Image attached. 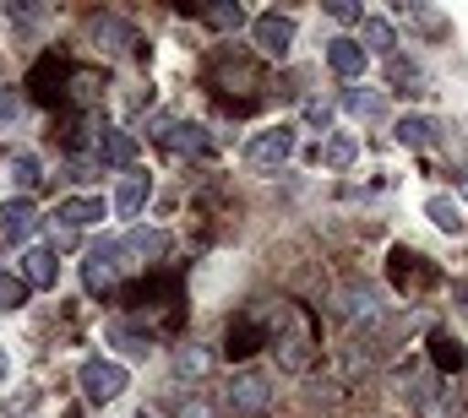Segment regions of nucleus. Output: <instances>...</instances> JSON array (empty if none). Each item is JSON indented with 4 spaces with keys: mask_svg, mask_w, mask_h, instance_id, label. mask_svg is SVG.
<instances>
[{
    "mask_svg": "<svg viewBox=\"0 0 468 418\" xmlns=\"http://www.w3.org/2000/svg\"><path fill=\"white\" fill-rule=\"evenodd\" d=\"M327 16H338V22H354V16H359V22H365V11L349 5V0H327Z\"/></svg>",
    "mask_w": 468,
    "mask_h": 418,
    "instance_id": "473e14b6",
    "label": "nucleus"
},
{
    "mask_svg": "<svg viewBox=\"0 0 468 418\" xmlns=\"http://www.w3.org/2000/svg\"><path fill=\"white\" fill-rule=\"evenodd\" d=\"M256 348H267V315L261 310H250L245 320L229 326V359H245V353H256Z\"/></svg>",
    "mask_w": 468,
    "mask_h": 418,
    "instance_id": "1a4fd4ad",
    "label": "nucleus"
},
{
    "mask_svg": "<svg viewBox=\"0 0 468 418\" xmlns=\"http://www.w3.org/2000/svg\"><path fill=\"white\" fill-rule=\"evenodd\" d=\"M93 44H99L104 55H120V49L131 44V27H125L120 16H93Z\"/></svg>",
    "mask_w": 468,
    "mask_h": 418,
    "instance_id": "4be33fe9",
    "label": "nucleus"
},
{
    "mask_svg": "<svg viewBox=\"0 0 468 418\" xmlns=\"http://www.w3.org/2000/svg\"><path fill=\"white\" fill-rule=\"evenodd\" d=\"M0 381H5V353H0Z\"/></svg>",
    "mask_w": 468,
    "mask_h": 418,
    "instance_id": "c9c22d12",
    "label": "nucleus"
},
{
    "mask_svg": "<svg viewBox=\"0 0 468 418\" xmlns=\"http://www.w3.org/2000/svg\"><path fill=\"white\" fill-rule=\"evenodd\" d=\"M305 120H311V125H327V120H333V109H327V104H311V109H305Z\"/></svg>",
    "mask_w": 468,
    "mask_h": 418,
    "instance_id": "72a5a7b5",
    "label": "nucleus"
},
{
    "mask_svg": "<svg viewBox=\"0 0 468 418\" xmlns=\"http://www.w3.org/2000/svg\"><path fill=\"white\" fill-rule=\"evenodd\" d=\"M327 66H333L338 77H359V71H365V44H359V38H333V44H327Z\"/></svg>",
    "mask_w": 468,
    "mask_h": 418,
    "instance_id": "f8f14e48",
    "label": "nucleus"
},
{
    "mask_svg": "<svg viewBox=\"0 0 468 418\" xmlns=\"http://www.w3.org/2000/svg\"><path fill=\"white\" fill-rule=\"evenodd\" d=\"M431 359H436V370H447V375H458V370H463V342H458V337H452V331H441V326H436V331H431Z\"/></svg>",
    "mask_w": 468,
    "mask_h": 418,
    "instance_id": "dca6fc26",
    "label": "nucleus"
},
{
    "mask_svg": "<svg viewBox=\"0 0 468 418\" xmlns=\"http://www.w3.org/2000/svg\"><path fill=\"white\" fill-rule=\"evenodd\" d=\"M344 315H349L354 326H359V320H365V326H376V320H381V305H376V294H370V288H349V294H344Z\"/></svg>",
    "mask_w": 468,
    "mask_h": 418,
    "instance_id": "b1692460",
    "label": "nucleus"
},
{
    "mask_svg": "<svg viewBox=\"0 0 468 418\" xmlns=\"http://www.w3.org/2000/svg\"><path fill=\"white\" fill-rule=\"evenodd\" d=\"M99 217H104V202H99V196H71V202H60V212H55L60 228H88V223H99Z\"/></svg>",
    "mask_w": 468,
    "mask_h": 418,
    "instance_id": "ddd939ff",
    "label": "nucleus"
},
{
    "mask_svg": "<svg viewBox=\"0 0 468 418\" xmlns=\"http://www.w3.org/2000/svg\"><path fill=\"white\" fill-rule=\"evenodd\" d=\"M425 217H431V223H436L441 234H463V228H468L463 207H458L452 196H431V202H425Z\"/></svg>",
    "mask_w": 468,
    "mask_h": 418,
    "instance_id": "aec40b11",
    "label": "nucleus"
},
{
    "mask_svg": "<svg viewBox=\"0 0 468 418\" xmlns=\"http://www.w3.org/2000/svg\"><path fill=\"white\" fill-rule=\"evenodd\" d=\"M175 418H218V413H213V402L191 397V402H180V413H175Z\"/></svg>",
    "mask_w": 468,
    "mask_h": 418,
    "instance_id": "2f4dec72",
    "label": "nucleus"
},
{
    "mask_svg": "<svg viewBox=\"0 0 468 418\" xmlns=\"http://www.w3.org/2000/svg\"><path fill=\"white\" fill-rule=\"evenodd\" d=\"M33 228H38L33 202H5V207H0V234H5V239H27Z\"/></svg>",
    "mask_w": 468,
    "mask_h": 418,
    "instance_id": "2eb2a0df",
    "label": "nucleus"
},
{
    "mask_svg": "<svg viewBox=\"0 0 468 418\" xmlns=\"http://www.w3.org/2000/svg\"><path fill=\"white\" fill-rule=\"evenodd\" d=\"M398 141H403V147H431V141H436V125L420 120V114H403V120H398Z\"/></svg>",
    "mask_w": 468,
    "mask_h": 418,
    "instance_id": "a878e982",
    "label": "nucleus"
},
{
    "mask_svg": "<svg viewBox=\"0 0 468 418\" xmlns=\"http://www.w3.org/2000/svg\"><path fill=\"white\" fill-rule=\"evenodd\" d=\"M452 294L463 299V310H468V277H458V283H452Z\"/></svg>",
    "mask_w": 468,
    "mask_h": 418,
    "instance_id": "f704fd0d",
    "label": "nucleus"
},
{
    "mask_svg": "<svg viewBox=\"0 0 468 418\" xmlns=\"http://www.w3.org/2000/svg\"><path fill=\"white\" fill-rule=\"evenodd\" d=\"M463 196H468V174H463Z\"/></svg>",
    "mask_w": 468,
    "mask_h": 418,
    "instance_id": "e433bc0d",
    "label": "nucleus"
},
{
    "mask_svg": "<svg viewBox=\"0 0 468 418\" xmlns=\"http://www.w3.org/2000/svg\"><path fill=\"white\" fill-rule=\"evenodd\" d=\"M120 256H125V245H115V239H104V245L88 250V261H82V283H88L93 299L110 294V288L120 283Z\"/></svg>",
    "mask_w": 468,
    "mask_h": 418,
    "instance_id": "7ed1b4c3",
    "label": "nucleus"
},
{
    "mask_svg": "<svg viewBox=\"0 0 468 418\" xmlns=\"http://www.w3.org/2000/svg\"><path fill=\"white\" fill-rule=\"evenodd\" d=\"M261 315H267V348L278 353V364L283 370H311L316 364V326H311V315L300 305H289V299L267 305Z\"/></svg>",
    "mask_w": 468,
    "mask_h": 418,
    "instance_id": "f257e3e1",
    "label": "nucleus"
},
{
    "mask_svg": "<svg viewBox=\"0 0 468 418\" xmlns=\"http://www.w3.org/2000/svg\"><path fill=\"white\" fill-rule=\"evenodd\" d=\"M71 99H77V104H99V77H93V71H77V77H71Z\"/></svg>",
    "mask_w": 468,
    "mask_h": 418,
    "instance_id": "c756f323",
    "label": "nucleus"
},
{
    "mask_svg": "<svg viewBox=\"0 0 468 418\" xmlns=\"http://www.w3.org/2000/svg\"><path fill=\"white\" fill-rule=\"evenodd\" d=\"M22 283H27V288H55V256L33 245V250L22 256Z\"/></svg>",
    "mask_w": 468,
    "mask_h": 418,
    "instance_id": "f3484780",
    "label": "nucleus"
},
{
    "mask_svg": "<svg viewBox=\"0 0 468 418\" xmlns=\"http://www.w3.org/2000/svg\"><path fill=\"white\" fill-rule=\"evenodd\" d=\"M316 158H322L327 169H349V163H354V136H333V141H327Z\"/></svg>",
    "mask_w": 468,
    "mask_h": 418,
    "instance_id": "bb28decb",
    "label": "nucleus"
},
{
    "mask_svg": "<svg viewBox=\"0 0 468 418\" xmlns=\"http://www.w3.org/2000/svg\"><path fill=\"white\" fill-rule=\"evenodd\" d=\"M11 180H16L22 191H33V185L44 180V174H38V158H27V152H22V158H16V169H11Z\"/></svg>",
    "mask_w": 468,
    "mask_h": 418,
    "instance_id": "7c9ffc66",
    "label": "nucleus"
},
{
    "mask_svg": "<svg viewBox=\"0 0 468 418\" xmlns=\"http://www.w3.org/2000/svg\"><path fill=\"white\" fill-rule=\"evenodd\" d=\"M250 33H256V49H261L267 60H283V55L294 49V22L278 16V11H261V16L250 22Z\"/></svg>",
    "mask_w": 468,
    "mask_h": 418,
    "instance_id": "423d86ee",
    "label": "nucleus"
},
{
    "mask_svg": "<svg viewBox=\"0 0 468 418\" xmlns=\"http://www.w3.org/2000/svg\"><path fill=\"white\" fill-rule=\"evenodd\" d=\"M158 136H164V147L180 152V158H202V152L213 147V136H207L202 125H169V131H158Z\"/></svg>",
    "mask_w": 468,
    "mask_h": 418,
    "instance_id": "9d476101",
    "label": "nucleus"
},
{
    "mask_svg": "<svg viewBox=\"0 0 468 418\" xmlns=\"http://www.w3.org/2000/svg\"><path fill=\"white\" fill-rule=\"evenodd\" d=\"M289 152H294V131H289V125L261 131V136H250V147H245L250 169H261V174H272L278 163H289Z\"/></svg>",
    "mask_w": 468,
    "mask_h": 418,
    "instance_id": "20e7f679",
    "label": "nucleus"
},
{
    "mask_svg": "<svg viewBox=\"0 0 468 418\" xmlns=\"http://www.w3.org/2000/svg\"><path fill=\"white\" fill-rule=\"evenodd\" d=\"M359 44H365V55H392V22L387 16H365L359 22Z\"/></svg>",
    "mask_w": 468,
    "mask_h": 418,
    "instance_id": "412c9836",
    "label": "nucleus"
},
{
    "mask_svg": "<svg viewBox=\"0 0 468 418\" xmlns=\"http://www.w3.org/2000/svg\"><path fill=\"white\" fill-rule=\"evenodd\" d=\"M349 114H359V120H381V114H387V99H381V93H359V88H354V93H349Z\"/></svg>",
    "mask_w": 468,
    "mask_h": 418,
    "instance_id": "cd10ccee",
    "label": "nucleus"
},
{
    "mask_svg": "<svg viewBox=\"0 0 468 418\" xmlns=\"http://www.w3.org/2000/svg\"><path fill=\"white\" fill-rule=\"evenodd\" d=\"M22 299H27V283L16 272H0V310H16Z\"/></svg>",
    "mask_w": 468,
    "mask_h": 418,
    "instance_id": "c85d7f7f",
    "label": "nucleus"
},
{
    "mask_svg": "<svg viewBox=\"0 0 468 418\" xmlns=\"http://www.w3.org/2000/svg\"><path fill=\"white\" fill-rule=\"evenodd\" d=\"M77 381H82L88 402H99V408H104V402H115L120 392H125V370H120V364H110V359H88Z\"/></svg>",
    "mask_w": 468,
    "mask_h": 418,
    "instance_id": "39448f33",
    "label": "nucleus"
},
{
    "mask_svg": "<svg viewBox=\"0 0 468 418\" xmlns=\"http://www.w3.org/2000/svg\"><path fill=\"white\" fill-rule=\"evenodd\" d=\"M207 27H218V33H239L245 27V11H239V0H218V5H202L197 11Z\"/></svg>",
    "mask_w": 468,
    "mask_h": 418,
    "instance_id": "5701e85b",
    "label": "nucleus"
},
{
    "mask_svg": "<svg viewBox=\"0 0 468 418\" xmlns=\"http://www.w3.org/2000/svg\"><path fill=\"white\" fill-rule=\"evenodd\" d=\"M409 402L420 408V418H452V408L441 402V386H436L431 375H420V381H414V392H409Z\"/></svg>",
    "mask_w": 468,
    "mask_h": 418,
    "instance_id": "a211bd4d",
    "label": "nucleus"
},
{
    "mask_svg": "<svg viewBox=\"0 0 468 418\" xmlns=\"http://www.w3.org/2000/svg\"><path fill=\"white\" fill-rule=\"evenodd\" d=\"M207 82H213L218 93H256V88H261V71H256L250 60H234V55H218V60L207 66Z\"/></svg>",
    "mask_w": 468,
    "mask_h": 418,
    "instance_id": "0eeeda50",
    "label": "nucleus"
},
{
    "mask_svg": "<svg viewBox=\"0 0 468 418\" xmlns=\"http://www.w3.org/2000/svg\"><path fill=\"white\" fill-rule=\"evenodd\" d=\"M387 277H392V288H398V294H431V288H436V266H431L420 250H409V245H398V250H392Z\"/></svg>",
    "mask_w": 468,
    "mask_h": 418,
    "instance_id": "f03ea898",
    "label": "nucleus"
},
{
    "mask_svg": "<svg viewBox=\"0 0 468 418\" xmlns=\"http://www.w3.org/2000/svg\"><path fill=\"white\" fill-rule=\"evenodd\" d=\"M99 163L131 169V163H136V136H131V131H104V136H99Z\"/></svg>",
    "mask_w": 468,
    "mask_h": 418,
    "instance_id": "9b49d317",
    "label": "nucleus"
},
{
    "mask_svg": "<svg viewBox=\"0 0 468 418\" xmlns=\"http://www.w3.org/2000/svg\"><path fill=\"white\" fill-rule=\"evenodd\" d=\"M125 250L142 256V261H164V256H169V234H164V228H131V234H125Z\"/></svg>",
    "mask_w": 468,
    "mask_h": 418,
    "instance_id": "4468645a",
    "label": "nucleus"
},
{
    "mask_svg": "<svg viewBox=\"0 0 468 418\" xmlns=\"http://www.w3.org/2000/svg\"><path fill=\"white\" fill-rule=\"evenodd\" d=\"M136 418H158V413H136Z\"/></svg>",
    "mask_w": 468,
    "mask_h": 418,
    "instance_id": "4c0bfd02",
    "label": "nucleus"
},
{
    "mask_svg": "<svg viewBox=\"0 0 468 418\" xmlns=\"http://www.w3.org/2000/svg\"><path fill=\"white\" fill-rule=\"evenodd\" d=\"M147 191H153V185H147V174H125V180H120V191H115V212H120V217H136V212L147 207Z\"/></svg>",
    "mask_w": 468,
    "mask_h": 418,
    "instance_id": "6ab92c4d",
    "label": "nucleus"
},
{
    "mask_svg": "<svg viewBox=\"0 0 468 418\" xmlns=\"http://www.w3.org/2000/svg\"><path fill=\"white\" fill-rule=\"evenodd\" d=\"M229 408L239 418H261L267 408H272V386H267V375H234V386H229Z\"/></svg>",
    "mask_w": 468,
    "mask_h": 418,
    "instance_id": "6e6552de",
    "label": "nucleus"
},
{
    "mask_svg": "<svg viewBox=\"0 0 468 418\" xmlns=\"http://www.w3.org/2000/svg\"><path fill=\"white\" fill-rule=\"evenodd\" d=\"M207 370H213V353H207V348L191 342V348L175 353V375H180V381H197V375H207Z\"/></svg>",
    "mask_w": 468,
    "mask_h": 418,
    "instance_id": "393cba45",
    "label": "nucleus"
}]
</instances>
